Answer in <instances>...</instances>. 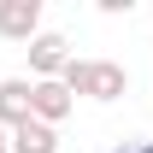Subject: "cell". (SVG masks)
Masks as SVG:
<instances>
[{
  "label": "cell",
  "mask_w": 153,
  "mask_h": 153,
  "mask_svg": "<svg viewBox=\"0 0 153 153\" xmlns=\"http://www.w3.org/2000/svg\"><path fill=\"white\" fill-rule=\"evenodd\" d=\"M124 88H130V71L118 59H88V71H82V94L88 100H118Z\"/></svg>",
  "instance_id": "3"
},
{
  "label": "cell",
  "mask_w": 153,
  "mask_h": 153,
  "mask_svg": "<svg viewBox=\"0 0 153 153\" xmlns=\"http://www.w3.org/2000/svg\"><path fill=\"white\" fill-rule=\"evenodd\" d=\"M24 53H30V71H36V82H53V76L65 71V59H71V41L59 36V30H41V36L30 41Z\"/></svg>",
  "instance_id": "1"
},
{
  "label": "cell",
  "mask_w": 153,
  "mask_h": 153,
  "mask_svg": "<svg viewBox=\"0 0 153 153\" xmlns=\"http://www.w3.org/2000/svg\"><path fill=\"white\" fill-rule=\"evenodd\" d=\"M6 147H12V153H53V147H59V130L36 124V118H24L18 130H6Z\"/></svg>",
  "instance_id": "5"
},
{
  "label": "cell",
  "mask_w": 153,
  "mask_h": 153,
  "mask_svg": "<svg viewBox=\"0 0 153 153\" xmlns=\"http://www.w3.org/2000/svg\"><path fill=\"white\" fill-rule=\"evenodd\" d=\"M71 106L76 100L59 88V82H30V118L36 124H47V130H59L65 118H71Z\"/></svg>",
  "instance_id": "4"
},
{
  "label": "cell",
  "mask_w": 153,
  "mask_h": 153,
  "mask_svg": "<svg viewBox=\"0 0 153 153\" xmlns=\"http://www.w3.org/2000/svg\"><path fill=\"white\" fill-rule=\"evenodd\" d=\"M112 153H153V141H147V135H130V141H118Z\"/></svg>",
  "instance_id": "7"
},
{
  "label": "cell",
  "mask_w": 153,
  "mask_h": 153,
  "mask_svg": "<svg viewBox=\"0 0 153 153\" xmlns=\"http://www.w3.org/2000/svg\"><path fill=\"white\" fill-rule=\"evenodd\" d=\"M0 36L30 47L41 36V0H0Z\"/></svg>",
  "instance_id": "2"
},
{
  "label": "cell",
  "mask_w": 153,
  "mask_h": 153,
  "mask_svg": "<svg viewBox=\"0 0 153 153\" xmlns=\"http://www.w3.org/2000/svg\"><path fill=\"white\" fill-rule=\"evenodd\" d=\"M30 118V82L24 76H6L0 82V130H18Z\"/></svg>",
  "instance_id": "6"
},
{
  "label": "cell",
  "mask_w": 153,
  "mask_h": 153,
  "mask_svg": "<svg viewBox=\"0 0 153 153\" xmlns=\"http://www.w3.org/2000/svg\"><path fill=\"white\" fill-rule=\"evenodd\" d=\"M0 153H12V147H6V130H0Z\"/></svg>",
  "instance_id": "8"
}]
</instances>
